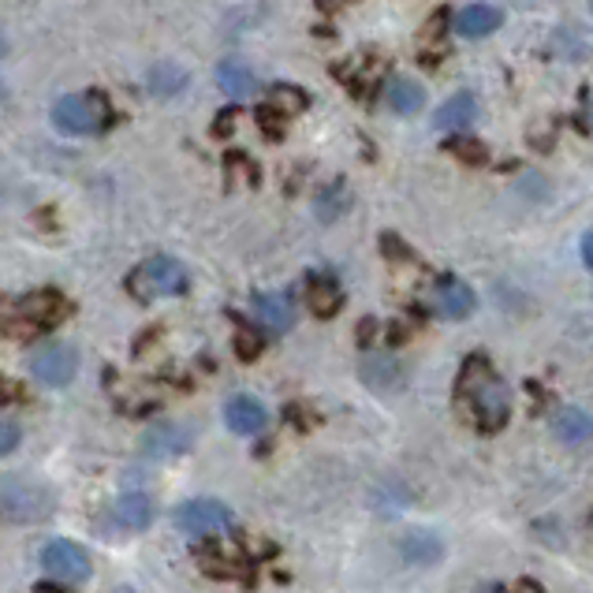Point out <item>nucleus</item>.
I'll return each instance as SVG.
<instances>
[{"instance_id": "nucleus-1", "label": "nucleus", "mask_w": 593, "mask_h": 593, "mask_svg": "<svg viewBox=\"0 0 593 593\" xmlns=\"http://www.w3.org/2000/svg\"><path fill=\"white\" fill-rule=\"evenodd\" d=\"M459 396L467 399L482 433H496L511 418V388L496 378L482 355H474L459 373Z\"/></svg>"}, {"instance_id": "nucleus-2", "label": "nucleus", "mask_w": 593, "mask_h": 593, "mask_svg": "<svg viewBox=\"0 0 593 593\" xmlns=\"http://www.w3.org/2000/svg\"><path fill=\"white\" fill-rule=\"evenodd\" d=\"M190 287L187 269L180 265L176 258L157 255L146 258L143 265L131 269L127 276V292L135 295L138 302H153V299H172V295H183Z\"/></svg>"}, {"instance_id": "nucleus-3", "label": "nucleus", "mask_w": 593, "mask_h": 593, "mask_svg": "<svg viewBox=\"0 0 593 593\" xmlns=\"http://www.w3.org/2000/svg\"><path fill=\"white\" fill-rule=\"evenodd\" d=\"M52 124H57L64 135L83 138L94 135V131H104L112 124V109L104 94H72V98H60L57 109H52Z\"/></svg>"}, {"instance_id": "nucleus-4", "label": "nucleus", "mask_w": 593, "mask_h": 593, "mask_svg": "<svg viewBox=\"0 0 593 593\" xmlns=\"http://www.w3.org/2000/svg\"><path fill=\"white\" fill-rule=\"evenodd\" d=\"M67 299L60 292H52V287H46V292H34L26 295V299L15 302V313L8 318V329L20 336H34V333H49V329H57L60 321L67 318Z\"/></svg>"}, {"instance_id": "nucleus-5", "label": "nucleus", "mask_w": 593, "mask_h": 593, "mask_svg": "<svg viewBox=\"0 0 593 593\" xmlns=\"http://www.w3.org/2000/svg\"><path fill=\"white\" fill-rule=\"evenodd\" d=\"M52 511V496L41 485L26 482V478H0V519L26 527L38 522Z\"/></svg>"}, {"instance_id": "nucleus-6", "label": "nucleus", "mask_w": 593, "mask_h": 593, "mask_svg": "<svg viewBox=\"0 0 593 593\" xmlns=\"http://www.w3.org/2000/svg\"><path fill=\"white\" fill-rule=\"evenodd\" d=\"M176 527L180 534L187 538H206V534H221V530L232 527V508L213 496H198V501H187L176 508Z\"/></svg>"}, {"instance_id": "nucleus-7", "label": "nucleus", "mask_w": 593, "mask_h": 593, "mask_svg": "<svg viewBox=\"0 0 593 593\" xmlns=\"http://www.w3.org/2000/svg\"><path fill=\"white\" fill-rule=\"evenodd\" d=\"M41 568H46L52 579L67 582V586H78V582L90 579V556H86L83 545L67 542V538H57L41 548Z\"/></svg>"}, {"instance_id": "nucleus-8", "label": "nucleus", "mask_w": 593, "mask_h": 593, "mask_svg": "<svg viewBox=\"0 0 593 593\" xmlns=\"http://www.w3.org/2000/svg\"><path fill=\"white\" fill-rule=\"evenodd\" d=\"M30 373L49 388H64L78 373V351L67 344H46L30 355Z\"/></svg>"}, {"instance_id": "nucleus-9", "label": "nucleus", "mask_w": 593, "mask_h": 593, "mask_svg": "<svg viewBox=\"0 0 593 593\" xmlns=\"http://www.w3.org/2000/svg\"><path fill=\"white\" fill-rule=\"evenodd\" d=\"M433 307H437V313H444L448 321H464L474 313L478 295H474V287H467L459 276H441L437 287H433Z\"/></svg>"}, {"instance_id": "nucleus-10", "label": "nucleus", "mask_w": 593, "mask_h": 593, "mask_svg": "<svg viewBox=\"0 0 593 593\" xmlns=\"http://www.w3.org/2000/svg\"><path fill=\"white\" fill-rule=\"evenodd\" d=\"M224 422H228V430L239 433V437H255V433L265 430L269 411L255 396H232L228 404H224Z\"/></svg>"}, {"instance_id": "nucleus-11", "label": "nucleus", "mask_w": 593, "mask_h": 593, "mask_svg": "<svg viewBox=\"0 0 593 593\" xmlns=\"http://www.w3.org/2000/svg\"><path fill=\"white\" fill-rule=\"evenodd\" d=\"M255 313L269 333H287L295 325V302L287 292H265L255 295Z\"/></svg>"}, {"instance_id": "nucleus-12", "label": "nucleus", "mask_w": 593, "mask_h": 593, "mask_svg": "<svg viewBox=\"0 0 593 593\" xmlns=\"http://www.w3.org/2000/svg\"><path fill=\"white\" fill-rule=\"evenodd\" d=\"M474 116H478V101L470 98V94H456V98L437 104V112H433V127L437 131H467L470 124H474Z\"/></svg>"}, {"instance_id": "nucleus-13", "label": "nucleus", "mask_w": 593, "mask_h": 593, "mask_svg": "<svg viewBox=\"0 0 593 593\" xmlns=\"http://www.w3.org/2000/svg\"><path fill=\"white\" fill-rule=\"evenodd\" d=\"M501 23H504V12L493 4H470L456 15V30L464 34V38H485V34H493Z\"/></svg>"}, {"instance_id": "nucleus-14", "label": "nucleus", "mask_w": 593, "mask_h": 593, "mask_svg": "<svg viewBox=\"0 0 593 593\" xmlns=\"http://www.w3.org/2000/svg\"><path fill=\"white\" fill-rule=\"evenodd\" d=\"M553 433L564 444H586L593 441V415L579 411V407H560L553 415Z\"/></svg>"}, {"instance_id": "nucleus-15", "label": "nucleus", "mask_w": 593, "mask_h": 593, "mask_svg": "<svg viewBox=\"0 0 593 593\" xmlns=\"http://www.w3.org/2000/svg\"><path fill=\"white\" fill-rule=\"evenodd\" d=\"M217 86H221L228 98H250V94L258 90V78L247 64H239V60H224V64H217Z\"/></svg>"}, {"instance_id": "nucleus-16", "label": "nucleus", "mask_w": 593, "mask_h": 593, "mask_svg": "<svg viewBox=\"0 0 593 593\" xmlns=\"http://www.w3.org/2000/svg\"><path fill=\"white\" fill-rule=\"evenodd\" d=\"M307 302L318 318H333V313L344 307V292H339V284L333 281V276H310Z\"/></svg>"}, {"instance_id": "nucleus-17", "label": "nucleus", "mask_w": 593, "mask_h": 593, "mask_svg": "<svg viewBox=\"0 0 593 593\" xmlns=\"http://www.w3.org/2000/svg\"><path fill=\"white\" fill-rule=\"evenodd\" d=\"M388 104L392 112H399V116H415V112H422L425 104V90L422 83H415V78H392L388 83Z\"/></svg>"}, {"instance_id": "nucleus-18", "label": "nucleus", "mask_w": 593, "mask_h": 593, "mask_svg": "<svg viewBox=\"0 0 593 593\" xmlns=\"http://www.w3.org/2000/svg\"><path fill=\"white\" fill-rule=\"evenodd\" d=\"M399 553H404V560H411V564H433V560H441V542L430 534V530H407V534L399 538Z\"/></svg>"}, {"instance_id": "nucleus-19", "label": "nucleus", "mask_w": 593, "mask_h": 593, "mask_svg": "<svg viewBox=\"0 0 593 593\" xmlns=\"http://www.w3.org/2000/svg\"><path fill=\"white\" fill-rule=\"evenodd\" d=\"M116 519L127 522L131 530H146L153 522V496H146V493H124L116 501Z\"/></svg>"}, {"instance_id": "nucleus-20", "label": "nucleus", "mask_w": 593, "mask_h": 593, "mask_svg": "<svg viewBox=\"0 0 593 593\" xmlns=\"http://www.w3.org/2000/svg\"><path fill=\"white\" fill-rule=\"evenodd\" d=\"M187 437H183V430L180 425H169V422H161L157 430L150 433V441H146V452L157 459H164V456H180V452H187Z\"/></svg>"}, {"instance_id": "nucleus-21", "label": "nucleus", "mask_w": 593, "mask_h": 593, "mask_svg": "<svg viewBox=\"0 0 593 593\" xmlns=\"http://www.w3.org/2000/svg\"><path fill=\"white\" fill-rule=\"evenodd\" d=\"M183 86H187V72L176 64H157L150 72V90L157 98H176Z\"/></svg>"}, {"instance_id": "nucleus-22", "label": "nucleus", "mask_w": 593, "mask_h": 593, "mask_svg": "<svg viewBox=\"0 0 593 593\" xmlns=\"http://www.w3.org/2000/svg\"><path fill=\"white\" fill-rule=\"evenodd\" d=\"M351 206V195L344 190V183H333V187L325 190V195L318 198V213H321V221H336L344 209Z\"/></svg>"}, {"instance_id": "nucleus-23", "label": "nucleus", "mask_w": 593, "mask_h": 593, "mask_svg": "<svg viewBox=\"0 0 593 593\" xmlns=\"http://www.w3.org/2000/svg\"><path fill=\"white\" fill-rule=\"evenodd\" d=\"M362 373H366V381H370L373 388H385V385H392V381L399 378V366L392 362V359H370L362 366Z\"/></svg>"}, {"instance_id": "nucleus-24", "label": "nucleus", "mask_w": 593, "mask_h": 593, "mask_svg": "<svg viewBox=\"0 0 593 593\" xmlns=\"http://www.w3.org/2000/svg\"><path fill=\"white\" fill-rule=\"evenodd\" d=\"M273 104L276 112H284V116H292V112H299V109H307V94L302 90H295V86H276L273 90Z\"/></svg>"}, {"instance_id": "nucleus-25", "label": "nucleus", "mask_w": 593, "mask_h": 593, "mask_svg": "<svg viewBox=\"0 0 593 593\" xmlns=\"http://www.w3.org/2000/svg\"><path fill=\"white\" fill-rule=\"evenodd\" d=\"M448 153H456L459 161H470V164H482L485 161V146L474 143V138H452Z\"/></svg>"}, {"instance_id": "nucleus-26", "label": "nucleus", "mask_w": 593, "mask_h": 593, "mask_svg": "<svg viewBox=\"0 0 593 593\" xmlns=\"http://www.w3.org/2000/svg\"><path fill=\"white\" fill-rule=\"evenodd\" d=\"M235 355H239L243 362L258 359V355H261V336L255 333V329H239V333H235Z\"/></svg>"}, {"instance_id": "nucleus-27", "label": "nucleus", "mask_w": 593, "mask_h": 593, "mask_svg": "<svg viewBox=\"0 0 593 593\" xmlns=\"http://www.w3.org/2000/svg\"><path fill=\"white\" fill-rule=\"evenodd\" d=\"M284 112H276L273 104H261L258 109V124H261V131H265V138H281L284 135Z\"/></svg>"}, {"instance_id": "nucleus-28", "label": "nucleus", "mask_w": 593, "mask_h": 593, "mask_svg": "<svg viewBox=\"0 0 593 593\" xmlns=\"http://www.w3.org/2000/svg\"><path fill=\"white\" fill-rule=\"evenodd\" d=\"M20 437H23L20 422H12V418H0V459L12 456V452L20 448Z\"/></svg>"}, {"instance_id": "nucleus-29", "label": "nucleus", "mask_w": 593, "mask_h": 593, "mask_svg": "<svg viewBox=\"0 0 593 593\" xmlns=\"http://www.w3.org/2000/svg\"><path fill=\"white\" fill-rule=\"evenodd\" d=\"M224 169H228V180L235 183V180H247V183H258V169L255 164L247 161V153H228V164H224Z\"/></svg>"}, {"instance_id": "nucleus-30", "label": "nucleus", "mask_w": 593, "mask_h": 593, "mask_svg": "<svg viewBox=\"0 0 593 593\" xmlns=\"http://www.w3.org/2000/svg\"><path fill=\"white\" fill-rule=\"evenodd\" d=\"M232 120H235V112H232V109H228V112H221V116H217V124H213L217 135H232Z\"/></svg>"}, {"instance_id": "nucleus-31", "label": "nucleus", "mask_w": 593, "mask_h": 593, "mask_svg": "<svg viewBox=\"0 0 593 593\" xmlns=\"http://www.w3.org/2000/svg\"><path fill=\"white\" fill-rule=\"evenodd\" d=\"M582 261H586V269H593V232L582 235Z\"/></svg>"}, {"instance_id": "nucleus-32", "label": "nucleus", "mask_w": 593, "mask_h": 593, "mask_svg": "<svg viewBox=\"0 0 593 593\" xmlns=\"http://www.w3.org/2000/svg\"><path fill=\"white\" fill-rule=\"evenodd\" d=\"M474 593H508V590H504L501 582H482V586H478Z\"/></svg>"}, {"instance_id": "nucleus-33", "label": "nucleus", "mask_w": 593, "mask_h": 593, "mask_svg": "<svg viewBox=\"0 0 593 593\" xmlns=\"http://www.w3.org/2000/svg\"><path fill=\"white\" fill-rule=\"evenodd\" d=\"M516 593H545V590L538 586V582H530V579H527V582H519V590H516Z\"/></svg>"}, {"instance_id": "nucleus-34", "label": "nucleus", "mask_w": 593, "mask_h": 593, "mask_svg": "<svg viewBox=\"0 0 593 593\" xmlns=\"http://www.w3.org/2000/svg\"><path fill=\"white\" fill-rule=\"evenodd\" d=\"M8 399H12V385H8V381L0 378V404H8Z\"/></svg>"}, {"instance_id": "nucleus-35", "label": "nucleus", "mask_w": 593, "mask_h": 593, "mask_svg": "<svg viewBox=\"0 0 593 593\" xmlns=\"http://www.w3.org/2000/svg\"><path fill=\"white\" fill-rule=\"evenodd\" d=\"M38 593H64V590H60V586H52V582H41Z\"/></svg>"}, {"instance_id": "nucleus-36", "label": "nucleus", "mask_w": 593, "mask_h": 593, "mask_svg": "<svg viewBox=\"0 0 593 593\" xmlns=\"http://www.w3.org/2000/svg\"><path fill=\"white\" fill-rule=\"evenodd\" d=\"M4 49H8V46H4V34H0V52H4Z\"/></svg>"}, {"instance_id": "nucleus-37", "label": "nucleus", "mask_w": 593, "mask_h": 593, "mask_svg": "<svg viewBox=\"0 0 593 593\" xmlns=\"http://www.w3.org/2000/svg\"><path fill=\"white\" fill-rule=\"evenodd\" d=\"M590 12H593V0H590Z\"/></svg>"}]
</instances>
